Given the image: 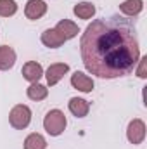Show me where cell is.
Returning <instances> with one entry per match:
<instances>
[{"mask_svg": "<svg viewBox=\"0 0 147 149\" xmlns=\"http://www.w3.org/2000/svg\"><path fill=\"white\" fill-rule=\"evenodd\" d=\"M26 95L31 99V101H43L47 95H49V88L45 87V85H40V83H31L30 87H28V90H26Z\"/></svg>", "mask_w": 147, "mask_h": 149, "instance_id": "cell-15", "label": "cell"}, {"mask_svg": "<svg viewBox=\"0 0 147 149\" xmlns=\"http://www.w3.org/2000/svg\"><path fill=\"white\" fill-rule=\"evenodd\" d=\"M126 137L132 144H142L146 139V123L140 118L132 120L126 128Z\"/></svg>", "mask_w": 147, "mask_h": 149, "instance_id": "cell-4", "label": "cell"}, {"mask_svg": "<svg viewBox=\"0 0 147 149\" xmlns=\"http://www.w3.org/2000/svg\"><path fill=\"white\" fill-rule=\"evenodd\" d=\"M69 71V66L66 64V63H55V64H50L49 66V70H47V83L50 85V87H54V85H57L62 78H64V74Z\"/></svg>", "mask_w": 147, "mask_h": 149, "instance_id": "cell-5", "label": "cell"}, {"mask_svg": "<svg viewBox=\"0 0 147 149\" xmlns=\"http://www.w3.org/2000/svg\"><path fill=\"white\" fill-rule=\"evenodd\" d=\"M16 64V52L9 45L0 47V71H9Z\"/></svg>", "mask_w": 147, "mask_h": 149, "instance_id": "cell-10", "label": "cell"}, {"mask_svg": "<svg viewBox=\"0 0 147 149\" xmlns=\"http://www.w3.org/2000/svg\"><path fill=\"white\" fill-rule=\"evenodd\" d=\"M17 12V3L16 0H0V16L9 17Z\"/></svg>", "mask_w": 147, "mask_h": 149, "instance_id": "cell-17", "label": "cell"}, {"mask_svg": "<svg viewBox=\"0 0 147 149\" xmlns=\"http://www.w3.org/2000/svg\"><path fill=\"white\" fill-rule=\"evenodd\" d=\"M144 9V0H125L121 5H119V10L128 16V17H135L142 12Z\"/></svg>", "mask_w": 147, "mask_h": 149, "instance_id": "cell-13", "label": "cell"}, {"mask_svg": "<svg viewBox=\"0 0 147 149\" xmlns=\"http://www.w3.org/2000/svg\"><path fill=\"white\" fill-rule=\"evenodd\" d=\"M71 85L76 90L85 92V94H88V92L94 90V80L90 76H87L85 73H81V71H74L71 74Z\"/></svg>", "mask_w": 147, "mask_h": 149, "instance_id": "cell-7", "label": "cell"}, {"mask_svg": "<svg viewBox=\"0 0 147 149\" xmlns=\"http://www.w3.org/2000/svg\"><path fill=\"white\" fill-rule=\"evenodd\" d=\"M73 12H74V16L80 17V19H90L95 14V5L92 2H80V3L74 5Z\"/></svg>", "mask_w": 147, "mask_h": 149, "instance_id": "cell-14", "label": "cell"}, {"mask_svg": "<svg viewBox=\"0 0 147 149\" xmlns=\"http://www.w3.org/2000/svg\"><path fill=\"white\" fill-rule=\"evenodd\" d=\"M137 64H139V70H137V74H139V76H140V78H146L147 74H146V64H147V56L146 57H140V59H139V63H137Z\"/></svg>", "mask_w": 147, "mask_h": 149, "instance_id": "cell-18", "label": "cell"}, {"mask_svg": "<svg viewBox=\"0 0 147 149\" xmlns=\"http://www.w3.org/2000/svg\"><path fill=\"white\" fill-rule=\"evenodd\" d=\"M68 108H69V111L73 113L76 118H83V116H87L88 111H90L88 101H85V99H81V97H73V99L68 102Z\"/></svg>", "mask_w": 147, "mask_h": 149, "instance_id": "cell-11", "label": "cell"}, {"mask_svg": "<svg viewBox=\"0 0 147 149\" xmlns=\"http://www.w3.org/2000/svg\"><path fill=\"white\" fill-rule=\"evenodd\" d=\"M47 12V3L43 0H28L26 2V7H24V14L28 19L31 21H37L42 16H45Z\"/></svg>", "mask_w": 147, "mask_h": 149, "instance_id": "cell-6", "label": "cell"}, {"mask_svg": "<svg viewBox=\"0 0 147 149\" xmlns=\"http://www.w3.org/2000/svg\"><path fill=\"white\" fill-rule=\"evenodd\" d=\"M9 121L16 130H24L31 123V109L26 104H17L10 109Z\"/></svg>", "mask_w": 147, "mask_h": 149, "instance_id": "cell-3", "label": "cell"}, {"mask_svg": "<svg viewBox=\"0 0 147 149\" xmlns=\"http://www.w3.org/2000/svg\"><path fill=\"white\" fill-rule=\"evenodd\" d=\"M80 50L85 68L92 74L99 78L126 76L140 59L137 26L121 16L95 19L81 35Z\"/></svg>", "mask_w": 147, "mask_h": 149, "instance_id": "cell-1", "label": "cell"}, {"mask_svg": "<svg viewBox=\"0 0 147 149\" xmlns=\"http://www.w3.org/2000/svg\"><path fill=\"white\" fill-rule=\"evenodd\" d=\"M66 123H68L66 116H64V113L61 109H50L45 114V118H43V128L52 137L61 135L64 132V128H66Z\"/></svg>", "mask_w": 147, "mask_h": 149, "instance_id": "cell-2", "label": "cell"}, {"mask_svg": "<svg viewBox=\"0 0 147 149\" xmlns=\"http://www.w3.org/2000/svg\"><path fill=\"white\" fill-rule=\"evenodd\" d=\"M43 76V68L42 64L37 61H28L24 66H23V78L30 83H37L38 80Z\"/></svg>", "mask_w": 147, "mask_h": 149, "instance_id": "cell-8", "label": "cell"}, {"mask_svg": "<svg viewBox=\"0 0 147 149\" xmlns=\"http://www.w3.org/2000/svg\"><path fill=\"white\" fill-rule=\"evenodd\" d=\"M64 42H66V40L61 37L54 28H52V30H45V31L42 33V43H43L45 47H49V49H57V47H61Z\"/></svg>", "mask_w": 147, "mask_h": 149, "instance_id": "cell-12", "label": "cell"}, {"mask_svg": "<svg viewBox=\"0 0 147 149\" xmlns=\"http://www.w3.org/2000/svg\"><path fill=\"white\" fill-rule=\"evenodd\" d=\"M61 37L64 38L66 42L68 40H71V38H74L78 33H80V30H78V26L74 24L73 21H69V19H61L57 24H55V28H54Z\"/></svg>", "mask_w": 147, "mask_h": 149, "instance_id": "cell-9", "label": "cell"}, {"mask_svg": "<svg viewBox=\"0 0 147 149\" xmlns=\"http://www.w3.org/2000/svg\"><path fill=\"white\" fill-rule=\"evenodd\" d=\"M45 148H47V141L40 134H30L24 139V149H45Z\"/></svg>", "mask_w": 147, "mask_h": 149, "instance_id": "cell-16", "label": "cell"}]
</instances>
